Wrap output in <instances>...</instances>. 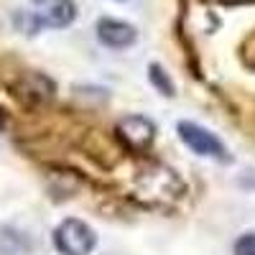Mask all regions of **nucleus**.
Segmentation results:
<instances>
[{
  "mask_svg": "<svg viewBox=\"0 0 255 255\" xmlns=\"http://www.w3.org/2000/svg\"><path fill=\"white\" fill-rule=\"evenodd\" d=\"M217 3H225V5H235V3H250V0H217Z\"/></svg>",
  "mask_w": 255,
  "mask_h": 255,
  "instance_id": "11",
  "label": "nucleus"
},
{
  "mask_svg": "<svg viewBox=\"0 0 255 255\" xmlns=\"http://www.w3.org/2000/svg\"><path fill=\"white\" fill-rule=\"evenodd\" d=\"M148 77H151L153 87H156L161 95L174 97V82H171V77H168V74L158 67V64H151V67H148Z\"/></svg>",
  "mask_w": 255,
  "mask_h": 255,
  "instance_id": "9",
  "label": "nucleus"
},
{
  "mask_svg": "<svg viewBox=\"0 0 255 255\" xmlns=\"http://www.w3.org/2000/svg\"><path fill=\"white\" fill-rule=\"evenodd\" d=\"M235 255H255V232H245L235 240V248H232Z\"/></svg>",
  "mask_w": 255,
  "mask_h": 255,
  "instance_id": "10",
  "label": "nucleus"
},
{
  "mask_svg": "<svg viewBox=\"0 0 255 255\" xmlns=\"http://www.w3.org/2000/svg\"><path fill=\"white\" fill-rule=\"evenodd\" d=\"M5 130V115H3V110H0V133Z\"/></svg>",
  "mask_w": 255,
  "mask_h": 255,
  "instance_id": "12",
  "label": "nucleus"
},
{
  "mask_svg": "<svg viewBox=\"0 0 255 255\" xmlns=\"http://www.w3.org/2000/svg\"><path fill=\"white\" fill-rule=\"evenodd\" d=\"M115 133L120 143L133 153H145L156 140V125L145 115H128L115 125Z\"/></svg>",
  "mask_w": 255,
  "mask_h": 255,
  "instance_id": "5",
  "label": "nucleus"
},
{
  "mask_svg": "<svg viewBox=\"0 0 255 255\" xmlns=\"http://www.w3.org/2000/svg\"><path fill=\"white\" fill-rule=\"evenodd\" d=\"M51 240H54V248L61 255H90L95 250V245H97L95 230L87 222L74 220V217L56 225Z\"/></svg>",
  "mask_w": 255,
  "mask_h": 255,
  "instance_id": "3",
  "label": "nucleus"
},
{
  "mask_svg": "<svg viewBox=\"0 0 255 255\" xmlns=\"http://www.w3.org/2000/svg\"><path fill=\"white\" fill-rule=\"evenodd\" d=\"M31 3L36 18L51 28H67L77 15V5L72 0H31Z\"/></svg>",
  "mask_w": 255,
  "mask_h": 255,
  "instance_id": "6",
  "label": "nucleus"
},
{
  "mask_svg": "<svg viewBox=\"0 0 255 255\" xmlns=\"http://www.w3.org/2000/svg\"><path fill=\"white\" fill-rule=\"evenodd\" d=\"M10 95L23 105V108L38 110V108H46L54 100L56 84L41 72H20L10 84Z\"/></svg>",
  "mask_w": 255,
  "mask_h": 255,
  "instance_id": "2",
  "label": "nucleus"
},
{
  "mask_svg": "<svg viewBox=\"0 0 255 255\" xmlns=\"http://www.w3.org/2000/svg\"><path fill=\"white\" fill-rule=\"evenodd\" d=\"M186 191L184 181L163 163H148L135 176V194L148 207H166L174 204Z\"/></svg>",
  "mask_w": 255,
  "mask_h": 255,
  "instance_id": "1",
  "label": "nucleus"
},
{
  "mask_svg": "<svg viewBox=\"0 0 255 255\" xmlns=\"http://www.w3.org/2000/svg\"><path fill=\"white\" fill-rule=\"evenodd\" d=\"M176 130H179V138L191 148L194 153L199 156H207V158H215L220 163H230V153H227V148L225 143L215 135V133H209L207 128L197 125V123H189V120H181L176 125Z\"/></svg>",
  "mask_w": 255,
  "mask_h": 255,
  "instance_id": "4",
  "label": "nucleus"
},
{
  "mask_svg": "<svg viewBox=\"0 0 255 255\" xmlns=\"http://www.w3.org/2000/svg\"><path fill=\"white\" fill-rule=\"evenodd\" d=\"M97 38L110 49H128L135 44V28L118 18H102L97 23Z\"/></svg>",
  "mask_w": 255,
  "mask_h": 255,
  "instance_id": "7",
  "label": "nucleus"
},
{
  "mask_svg": "<svg viewBox=\"0 0 255 255\" xmlns=\"http://www.w3.org/2000/svg\"><path fill=\"white\" fill-rule=\"evenodd\" d=\"M31 243L23 232L13 227H0V255H23L28 253Z\"/></svg>",
  "mask_w": 255,
  "mask_h": 255,
  "instance_id": "8",
  "label": "nucleus"
}]
</instances>
